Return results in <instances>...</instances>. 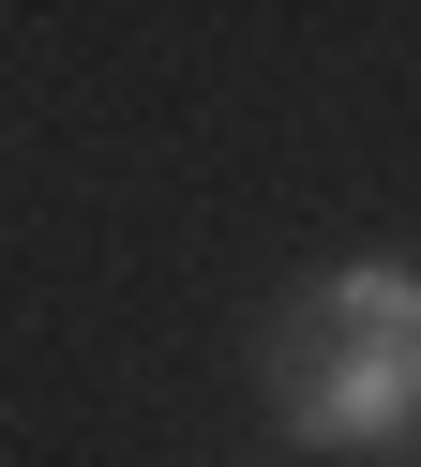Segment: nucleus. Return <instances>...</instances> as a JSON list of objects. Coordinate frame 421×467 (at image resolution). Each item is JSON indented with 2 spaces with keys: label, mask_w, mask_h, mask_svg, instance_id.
<instances>
[{
  "label": "nucleus",
  "mask_w": 421,
  "mask_h": 467,
  "mask_svg": "<svg viewBox=\"0 0 421 467\" xmlns=\"http://www.w3.org/2000/svg\"><path fill=\"white\" fill-rule=\"evenodd\" d=\"M256 377H271V407H286V437H316V452L406 437L421 422V272L346 256V272L286 286V317L256 332Z\"/></svg>",
  "instance_id": "nucleus-1"
}]
</instances>
